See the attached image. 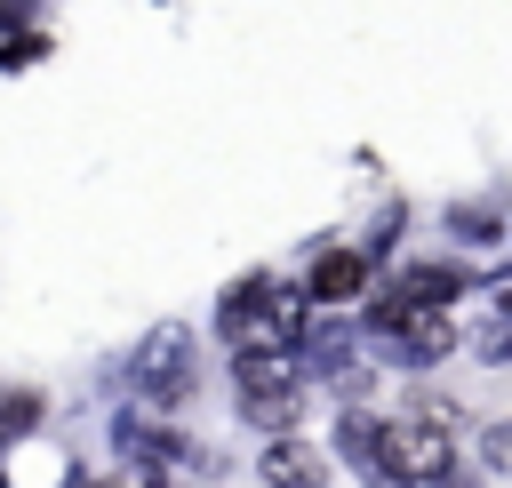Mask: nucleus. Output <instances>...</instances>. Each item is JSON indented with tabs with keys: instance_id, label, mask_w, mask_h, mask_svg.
Returning <instances> with one entry per match:
<instances>
[{
	"instance_id": "10",
	"label": "nucleus",
	"mask_w": 512,
	"mask_h": 488,
	"mask_svg": "<svg viewBox=\"0 0 512 488\" xmlns=\"http://www.w3.org/2000/svg\"><path fill=\"white\" fill-rule=\"evenodd\" d=\"M480 360H512V320H488L480 328Z\"/></svg>"
},
{
	"instance_id": "4",
	"label": "nucleus",
	"mask_w": 512,
	"mask_h": 488,
	"mask_svg": "<svg viewBox=\"0 0 512 488\" xmlns=\"http://www.w3.org/2000/svg\"><path fill=\"white\" fill-rule=\"evenodd\" d=\"M456 464V440H448V416H384V488H440Z\"/></svg>"
},
{
	"instance_id": "8",
	"label": "nucleus",
	"mask_w": 512,
	"mask_h": 488,
	"mask_svg": "<svg viewBox=\"0 0 512 488\" xmlns=\"http://www.w3.org/2000/svg\"><path fill=\"white\" fill-rule=\"evenodd\" d=\"M336 456H344L368 488H384V416H376L368 400H352V408L336 416Z\"/></svg>"
},
{
	"instance_id": "3",
	"label": "nucleus",
	"mask_w": 512,
	"mask_h": 488,
	"mask_svg": "<svg viewBox=\"0 0 512 488\" xmlns=\"http://www.w3.org/2000/svg\"><path fill=\"white\" fill-rule=\"evenodd\" d=\"M304 400H312L304 360H280V352H232V408H240L264 440H272V432H296Z\"/></svg>"
},
{
	"instance_id": "1",
	"label": "nucleus",
	"mask_w": 512,
	"mask_h": 488,
	"mask_svg": "<svg viewBox=\"0 0 512 488\" xmlns=\"http://www.w3.org/2000/svg\"><path fill=\"white\" fill-rule=\"evenodd\" d=\"M216 328L232 336V352H280L296 360L304 336H312V296L272 280V272H240L224 296H216Z\"/></svg>"
},
{
	"instance_id": "7",
	"label": "nucleus",
	"mask_w": 512,
	"mask_h": 488,
	"mask_svg": "<svg viewBox=\"0 0 512 488\" xmlns=\"http://www.w3.org/2000/svg\"><path fill=\"white\" fill-rule=\"evenodd\" d=\"M256 480L264 488H328V456L312 440H296V432H272L256 448Z\"/></svg>"
},
{
	"instance_id": "2",
	"label": "nucleus",
	"mask_w": 512,
	"mask_h": 488,
	"mask_svg": "<svg viewBox=\"0 0 512 488\" xmlns=\"http://www.w3.org/2000/svg\"><path fill=\"white\" fill-rule=\"evenodd\" d=\"M120 384H128V400H136L144 416H176V408L192 400V384H200V336H192V320H152V328L136 336Z\"/></svg>"
},
{
	"instance_id": "6",
	"label": "nucleus",
	"mask_w": 512,
	"mask_h": 488,
	"mask_svg": "<svg viewBox=\"0 0 512 488\" xmlns=\"http://www.w3.org/2000/svg\"><path fill=\"white\" fill-rule=\"evenodd\" d=\"M368 288H376V256H368V248H328V256H312V272H304V296H312L320 312L360 304Z\"/></svg>"
},
{
	"instance_id": "9",
	"label": "nucleus",
	"mask_w": 512,
	"mask_h": 488,
	"mask_svg": "<svg viewBox=\"0 0 512 488\" xmlns=\"http://www.w3.org/2000/svg\"><path fill=\"white\" fill-rule=\"evenodd\" d=\"M480 464H488V472H512V416L480 424Z\"/></svg>"
},
{
	"instance_id": "5",
	"label": "nucleus",
	"mask_w": 512,
	"mask_h": 488,
	"mask_svg": "<svg viewBox=\"0 0 512 488\" xmlns=\"http://www.w3.org/2000/svg\"><path fill=\"white\" fill-rule=\"evenodd\" d=\"M304 352H312L320 384H336V392H344V408H352V400L368 392V376H376V368H368V336H352V328H336V320H328V328H312V336H304Z\"/></svg>"
}]
</instances>
